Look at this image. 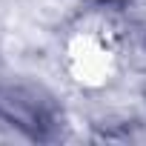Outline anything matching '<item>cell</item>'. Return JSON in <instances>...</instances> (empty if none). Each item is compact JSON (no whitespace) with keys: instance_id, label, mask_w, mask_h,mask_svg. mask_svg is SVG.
Listing matches in <instances>:
<instances>
[{"instance_id":"6da1fadb","label":"cell","mask_w":146,"mask_h":146,"mask_svg":"<svg viewBox=\"0 0 146 146\" xmlns=\"http://www.w3.org/2000/svg\"><path fill=\"white\" fill-rule=\"evenodd\" d=\"M0 117L32 137H46L54 126L52 103L26 86H0Z\"/></svg>"},{"instance_id":"7a4b0ae2","label":"cell","mask_w":146,"mask_h":146,"mask_svg":"<svg viewBox=\"0 0 146 146\" xmlns=\"http://www.w3.org/2000/svg\"><path fill=\"white\" fill-rule=\"evenodd\" d=\"M95 3H106V6H115V3H123V0H95Z\"/></svg>"}]
</instances>
